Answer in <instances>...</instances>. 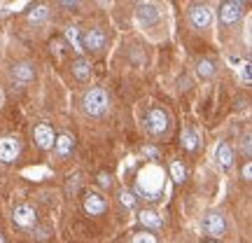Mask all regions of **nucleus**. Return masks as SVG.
<instances>
[{
	"label": "nucleus",
	"mask_w": 252,
	"mask_h": 243,
	"mask_svg": "<svg viewBox=\"0 0 252 243\" xmlns=\"http://www.w3.org/2000/svg\"><path fill=\"white\" fill-rule=\"evenodd\" d=\"M0 243H7V241H5V236H2V234H0Z\"/></svg>",
	"instance_id": "bb28decb"
},
{
	"label": "nucleus",
	"mask_w": 252,
	"mask_h": 243,
	"mask_svg": "<svg viewBox=\"0 0 252 243\" xmlns=\"http://www.w3.org/2000/svg\"><path fill=\"white\" fill-rule=\"evenodd\" d=\"M171 175L175 182H185L187 178V169H185V164L182 162H171Z\"/></svg>",
	"instance_id": "a211bd4d"
},
{
	"label": "nucleus",
	"mask_w": 252,
	"mask_h": 243,
	"mask_svg": "<svg viewBox=\"0 0 252 243\" xmlns=\"http://www.w3.org/2000/svg\"><path fill=\"white\" fill-rule=\"evenodd\" d=\"M0 101H2V94H0Z\"/></svg>",
	"instance_id": "cd10ccee"
},
{
	"label": "nucleus",
	"mask_w": 252,
	"mask_h": 243,
	"mask_svg": "<svg viewBox=\"0 0 252 243\" xmlns=\"http://www.w3.org/2000/svg\"><path fill=\"white\" fill-rule=\"evenodd\" d=\"M182 145H185L187 150H196L198 147V138L191 129H185V131H182Z\"/></svg>",
	"instance_id": "6ab92c4d"
},
{
	"label": "nucleus",
	"mask_w": 252,
	"mask_h": 243,
	"mask_svg": "<svg viewBox=\"0 0 252 243\" xmlns=\"http://www.w3.org/2000/svg\"><path fill=\"white\" fill-rule=\"evenodd\" d=\"M84 110L94 115V117H98L103 115L105 110H108V94L103 89H91L84 94Z\"/></svg>",
	"instance_id": "f257e3e1"
},
{
	"label": "nucleus",
	"mask_w": 252,
	"mask_h": 243,
	"mask_svg": "<svg viewBox=\"0 0 252 243\" xmlns=\"http://www.w3.org/2000/svg\"><path fill=\"white\" fill-rule=\"evenodd\" d=\"M147 129L152 131V134H163L166 129H168V124H171V119H168V115L163 112V110H159V108H154V110H150V115H147Z\"/></svg>",
	"instance_id": "f03ea898"
},
{
	"label": "nucleus",
	"mask_w": 252,
	"mask_h": 243,
	"mask_svg": "<svg viewBox=\"0 0 252 243\" xmlns=\"http://www.w3.org/2000/svg\"><path fill=\"white\" fill-rule=\"evenodd\" d=\"M243 82L250 84L252 82V75H250V63H243Z\"/></svg>",
	"instance_id": "b1692460"
},
{
	"label": "nucleus",
	"mask_w": 252,
	"mask_h": 243,
	"mask_svg": "<svg viewBox=\"0 0 252 243\" xmlns=\"http://www.w3.org/2000/svg\"><path fill=\"white\" fill-rule=\"evenodd\" d=\"M203 229H206L210 236H222L224 234V215L220 213V210H213V213H208L206 220H203Z\"/></svg>",
	"instance_id": "39448f33"
},
{
	"label": "nucleus",
	"mask_w": 252,
	"mask_h": 243,
	"mask_svg": "<svg viewBox=\"0 0 252 243\" xmlns=\"http://www.w3.org/2000/svg\"><path fill=\"white\" fill-rule=\"evenodd\" d=\"M14 222H17L19 227H24V229H28V227H33L37 222V213L33 206H26V204H21V206L14 208Z\"/></svg>",
	"instance_id": "423d86ee"
},
{
	"label": "nucleus",
	"mask_w": 252,
	"mask_h": 243,
	"mask_svg": "<svg viewBox=\"0 0 252 243\" xmlns=\"http://www.w3.org/2000/svg\"><path fill=\"white\" fill-rule=\"evenodd\" d=\"M47 12H49L47 5H35V7L28 12V19H31V21H42V19L47 17Z\"/></svg>",
	"instance_id": "aec40b11"
},
{
	"label": "nucleus",
	"mask_w": 252,
	"mask_h": 243,
	"mask_svg": "<svg viewBox=\"0 0 252 243\" xmlns=\"http://www.w3.org/2000/svg\"><path fill=\"white\" fill-rule=\"evenodd\" d=\"M65 37H68V42H70V45H72V49H75V52H82V49H84V47H82L80 31H77V28H75V26H70V28H68V31H65Z\"/></svg>",
	"instance_id": "f3484780"
},
{
	"label": "nucleus",
	"mask_w": 252,
	"mask_h": 243,
	"mask_svg": "<svg viewBox=\"0 0 252 243\" xmlns=\"http://www.w3.org/2000/svg\"><path fill=\"white\" fill-rule=\"evenodd\" d=\"M208 243H215V241H208Z\"/></svg>",
	"instance_id": "c85d7f7f"
},
{
	"label": "nucleus",
	"mask_w": 252,
	"mask_h": 243,
	"mask_svg": "<svg viewBox=\"0 0 252 243\" xmlns=\"http://www.w3.org/2000/svg\"><path fill=\"white\" fill-rule=\"evenodd\" d=\"M105 31H100V28H91V31H87L84 33V37H82V47L84 49H91V52H98V49H103L105 47Z\"/></svg>",
	"instance_id": "7ed1b4c3"
},
{
	"label": "nucleus",
	"mask_w": 252,
	"mask_h": 243,
	"mask_svg": "<svg viewBox=\"0 0 252 243\" xmlns=\"http://www.w3.org/2000/svg\"><path fill=\"white\" fill-rule=\"evenodd\" d=\"M135 17L138 21L143 24V26H154V24H159V9L154 7V5H138L135 9Z\"/></svg>",
	"instance_id": "1a4fd4ad"
},
{
	"label": "nucleus",
	"mask_w": 252,
	"mask_h": 243,
	"mask_svg": "<svg viewBox=\"0 0 252 243\" xmlns=\"http://www.w3.org/2000/svg\"><path fill=\"white\" fill-rule=\"evenodd\" d=\"M72 72H75V77H77V80H89V75H91L89 61H84V59H77V61L72 63Z\"/></svg>",
	"instance_id": "2eb2a0df"
},
{
	"label": "nucleus",
	"mask_w": 252,
	"mask_h": 243,
	"mask_svg": "<svg viewBox=\"0 0 252 243\" xmlns=\"http://www.w3.org/2000/svg\"><path fill=\"white\" fill-rule=\"evenodd\" d=\"M189 21H191V26L194 28H208L210 26V21H213V14H210V9L208 7L196 5V7L189 12Z\"/></svg>",
	"instance_id": "6e6552de"
},
{
	"label": "nucleus",
	"mask_w": 252,
	"mask_h": 243,
	"mask_svg": "<svg viewBox=\"0 0 252 243\" xmlns=\"http://www.w3.org/2000/svg\"><path fill=\"white\" fill-rule=\"evenodd\" d=\"M243 175H245V180H250V178H252V164H245Z\"/></svg>",
	"instance_id": "a878e982"
},
{
	"label": "nucleus",
	"mask_w": 252,
	"mask_h": 243,
	"mask_svg": "<svg viewBox=\"0 0 252 243\" xmlns=\"http://www.w3.org/2000/svg\"><path fill=\"white\" fill-rule=\"evenodd\" d=\"M119 199H122V204H124V206H128V208H133V204H135V199H133V194H131V192H122V194H119Z\"/></svg>",
	"instance_id": "5701e85b"
},
{
	"label": "nucleus",
	"mask_w": 252,
	"mask_h": 243,
	"mask_svg": "<svg viewBox=\"0 0 252 243\" xmlns=\"http://www.w3.org/2000/svg\"><path fill=\"white\" fill-rule=\"evenodd\" d=\"M14 77L19 82H31L35 77V70H33L31 63H19V66H14Z\"/></svg>",
	"instance_id": "4468645a"
},
{
	"label": "nucleus",
	"mask_w": 252,
	"mask_h": 243,
	"mask_svg": "<svg viewBox=\"0 0 252 243\" xmlns=\"http://www.w3.org/2000/svg\"><path fill=\"white\" fill-rule=\"evenodd\" d=\"M19 152H21V145H19L17 138H2L0 140V162H14L19 157Z\"/></svg>",
	"instance_id": "0eeeda50"
},
{
	"label": "nucleus",
	"mask_w": 252,
	"mask_h": 243,
	"mask_svg": "<svg viewBox=\"0 0 252 243\" xmlns=\"http://www.w3.org/2000/svg\"><path fill=\"white\" fill-rule=\"evenodd\" d=\"M54 145H56V154H59V157H68V154L72 152V138L70 136H59Z\"/></svg>",
	"instance_id": "dca6fc26"
},
{
	"label": "nucleus",
	"mask_w": 252,
	"mask_h": 243,
	"mask_svg": "<svg viewBox=\"0 0 252 243\" xmlns=\"http://www.w3.org/2000/svg\"><path fill=\"white\" fill-rule=\"evenodd\" d=\"M215 157H217V164L220 166H231V162H234V152H231V147H229V143H222L217 145V150H215Z\"/></svg>",
	"instance_id": "f8f14e48"
},
{
	"label": "nucleus",
	"mask_w": 252,
	"mask_h": 243,
	"mask_svg": "<svg viewBox=\"0 0 252 243\" xmlns=\"http://www.w3.org/2000/svg\"><path fill=\"white\" fill-rule=\"evenodd\" d=\"M98 182L103 185V187H110V182H112V180H110L108 173H100V175H98Z\"/></svg>",
	"instance_id": "393cba45"
},
{
	"label": "nucleus",
	"mask_w": 252,
	"mask_h": 243,
	"mask_svg": "<svg viewBox=\"0 0 252 243\" xmlns=\"http://www.w3.org/2000/svg\"><path fill=\"white\" fill-rule=\"evenodd\" d=\"M131 243H157V239H154V234H150V232H140V234L133 236Z\"/></svg>",
	"instance_id": "4be33fe9"
},
{
	"label": "nucleus",
	"mask_w": 252,
	"mask_h": 243,
	"mask_svg": "<svg viewBox=\"0 0 252 243\" xmlns=\"http://www.w3.org/2000/svg\"><path fill=\"white\" fill-rule=\"evenodd\" d=\"M241 17H243V5L241 2H224L222 5V24L231 26Z\"/></svg>",
	"instance_id": "9d476101"
},
{
	"label": "nucleus",
	"mask_w": 252,
	"mask_h": 243,
	"mask_svg": "<svg viewBox=\"0 0 252 243\" xmlns=\"http://www.w3.org/2000/svg\"><path fill=\"white\" fill-rule=\"evenodd\" d=\"M140 222H143L147 229H159L161 227V215L157 210H143L140 213Z\"/></svg>",
	"instance_id": "ddd939ff"
},
{
	"label": "nucleus",
	"mask_w": 252,
	"mask_h": 243,
	"mask_svg": "<svg viewBox=\"0 0 252 243\" xmlns=\"http://www.w3.org/2000/svg\"><path fill=\"white\" fill-rule=\"evenodd\" d=\"M213 72H215V68H213V63H210V61H201V63H198V75H201V77H210Z\"/></svg>",
	"instance_id": "412c9836"
},
{
	"label": "nucleus",
	"mask_w": 252,
	"mask_h": 243,
	"mask_svg": "<svg viewBox=\"0 0 252 243\" xmlns=\"http://www.w3.org/2000/svg\"><path fill=\"white\" fill-rule=\"evenodd\" d=\"M33 138H35V143L42 147V150H49V147H54L56 143V136H54V129L49 124H37L33 129Z\"/></svg>",
	"instance_id": "20e7f679"
},
{
	"label": "nucleus",
	"mask_w": 252,
	"mask_h": 243,
	"mask_svg": "<svg viewBox=\"0 0 252 243\" xmlns=\"http://www.w3.org/2000/svg\"><path fill=\"white\" fill-rule=\"evenodd\" d=\"M84 210L89 213V215H100L103 210H105V199L96 194V192H91L84 197Z\"/></svg>",
	"instance_id": "9b49d317"
}]
</instances>
